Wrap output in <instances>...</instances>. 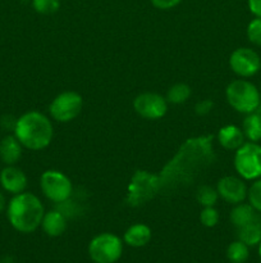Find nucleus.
<instances>
[{"label": "nucleus", "instance_id": "2f4dec72", "mask_svg": "<svg viewBox=\"0 0 261 263\" xmlns=\"http://www.w3.org/2000/svg\"><path fill=\"white\" fill-rule=\"evenodd\" d=\"M260 97H261V90H260Z\"/></svg>", "mask_w": 261, "mask_h": 263}, {"label": "nucleus", "instance_id": "cd10ccee", "mask_svg": "<svg viewBox=\"0 0 261 263\" xmlns=\"http://www.w3.org/2000/svg\"><path fill=\"white\" fill-rule=\"evenodd\" d=\"M248 9L255 17L261 18V0H248Z\"/></svg>", "mask_w": 261, "mask_h": 263}, {"label": "nucleus", "instance_id": "f03ea898", "mask_svg": "<svg viewBox=\"0 0 261 263\" xmlns=\"http://www.w3.org/2000/svg\"><path fill=\"white\" fill-rule=\"evenodd\" d=\"M45 210L35 194L23 192L13 195L7 204V217L14 230L22 234H31L41 226Z\"/></svg>", "mask_w": 261, "mask_h": 263}, {"label": "nucleus", "instance_id": "dca6fc26", "mask_svg": "<svg viewBox=\"0 0 261 263\" xmlns=\"http://www.w3.org/2000/svg\"><path fill=\"white\" fill-rule=\"evenodd\" d=\"M237 230L238 240L243 241L246 246L253 247L260 244L261 241V213L256 216L253 220L246 225L235 229Z\"/></svg>", "mask_w": 261, "mask_h": 263}, {"label": "nucleus", "instance_id": "7c9ffc66", "mask_svg": "<svg viewBox=\"0 0 261 263\" xmlns=\"http://www.w3.org/2000/svg\"><path fill=\"white\" fill-rule=\"evenodd\" d=\"M258 256H260V259H261V241L260 244H258Z\"/></svg>", "mask_w": 261, "mask_h": 263}, {"label": "nucleus", "instance_id": "f3484780", "mask_svg": "<svg viewBox=\"0 0 261 263\" xmlns=\"http://www.w3.org/2000/svg\"><path fill=\"white\" fill-rule=\"evenodd\" d=\"M257 215H260V213L250 203H240V204H235L233 207V210L230 211L229 220L232 222V225L235 229H238L241 226L246 225L247 222H250Z\"/></svg>", "mask_w": 261, "mask_h": 263}, {"label": "nucleus", "instance_id": "a878e982", "mask_svg": "<svg viewBox=\"0 0 261 263\" xmlns=\"http://www.w3.org/2000/svg\"><path fill=\"white\" fill-rule=\"evenodd\" d=\"M212 108H214V102H212V100H200V102L194 105V113H196L197 116H206L211 112Z\"/></svg>", "mask_w": 261, "mask_h": 263}, {"label": "nucleus", "instance_id": "0eeeda50", "mask_svg": "<svg viewBox=\"0 0 261 263\" xmlns=\"http://www.w3.org/2000/svg\"><path fill=\"white\" fill-rule=\"evenodd\" d=\"M83 107V99L76 91H63L50 103L49 113L56 122L67 123L77 118Z\"/></svg>", "mask_w": 261, "mask_h": 263}, {"label": "nucleus", "instance_id": "bb28decb", "mask_svg": "<svg viewBox=\"0 0 261 263\" xmlns=\"http://www.w3.org/2000/svg\"><path fill=\"white\" fill-rule=\"evenodd\" d=\"M151 4L160 10H169L176 8L182 3V0H150Z\"/></svg>", "mask_w": 261, "mask_h": 263}, {"label": "nucleus", "instance_id": "f8f14e48", "mask_svg": "<svg viewBox=\"0 0 261 263\" xmlns=\"http://www.w3.org/2000/svg\"><path fill=\"white\" fill-rule=\"evenodd\" d=\"M23 146L14 135H7L0 141V159L5 166H14L22 157Z\"/></svg>", "mask_w": 261, "mask_h": 263}, {"label": "nucleus", "instance_id": "5701e85b", "mask_svg": "<svg viewBox=\"0 0 261 263\" xmlns=\"http://www.w3.org/2000/svg\"><path fill=\"white\" fill-rule=\"evenodd\" d=\"M247 198L248 203H250L258 213H261V177L260 179L255 180V181L251 184V186L248 187Z\"/></svg>", "mask_w": 261, "mask_h": 263}, {"label": "nucleus", "instance_id": "393cba45", "mask_svg": "<svg viewBox=\"0 0 261 263\" xmlns=\"http://www.w3.org/2000/svg\"><path fill=\"white\" fill-rule=\"evenodd\" d=\"M247 37L253 45L261 46V18H253L247 26Z\"/></svg>", "mask_w": 261, "mask_h": 263}, {"label": "nucleus", "instance_id": "6ab92c4d", "mask_svg": "<svg viewBox=\"0 0 261 263\" xmlns=\"http://www.w3.org/2000/svg\"><path fill=\"white\" fill-rule=\"evenodd\" d=\"M192 95V89L187 84L183 82H178V84H174L173 86L169 87L168 92H166V100L170 104H183L187 100L191 98Z\"/></svg>", "mask_w": 261, "mask_h": 263}, {"label": "nucleus", "instance_id": "c85d7f7f", "mask_svg": "<svg viewBox=\"0 0 261 263\" xmlns=\"http://www.w3.org/2000/svg\"><path fill=\"white\" fill-rule=\"evenodd\" d=\"M15 122H17V118H13L12 116H4V117L2 118L3 127L7 128V130H14Z\"/></svg>", "mask_w": 261, "mask_h": 263}, {"label": "nucleus", "instance_id": "20e7f679", "mask_svg": "<svg viewBox=\"0 0 261 263\" xmlns=\"http://www.w3.org/2000/svg\"><path fill=\"white\" fill-rule=\"evenodd\" d=\"M238 176L247 181H255L261 177V145L248 141L235 151L233 159Z\"/></svg>", "mask_w": 261, "mask_h": 263}, {"label": "nucleus", "instance_id": "ddd939ff", "mask_svg": "<svg viewBox=\"0 0 261 263\" xmlns=\"http://www.w3.org/2000/svg\"><path fill=\"white\" fill-rule=\"evenodd\" d=\"M67 225H68L67 217L59 210L45 212L42 221H41V228H42L44 233L51 238L63 235L64 231L67 230Z\"/></svg>", "mask_w": 261, "mask_h": 263}, {"label": "nucleus", "instance_id": "a211bd4d", "mask_svg": "<svg viewBox=\"0 0 261 263\" xmlns=\"http://www.w3.org/2000/svg\"><path fill=\"white\" fill-rule=\"evenodd\" d=\"M242 131L245 138L252 143H258L261 140V115L260 113H250L246 116L242 123Z\"/></svg>", "mask_w": 261, "mask_h": 263}, {"label": "nucleus", "instance_id": "6e6552de", "mask_svg": "<svg viewBox=\"0 0 261 263\" xmlns=\"http://www.w3.org/2000/svg\"><path fill=\"white\" fill-rule=\"evenodd\" d=\"M133 108L145 120H159L168 112V100L156 92H141L133 100Z\"/></svg>", "mask_w": 261, "mask_h": 263}, {"label": "nucleus", "instance_id": "39448f33", "mask_svg": "<svg viewBox=\"0 0 261 263\" xmlns=\"http://www.w3.org/2000/svg\"><path fill=\"white\" fill-rule=\"evenodd\" d=\"M122 240L112 233L99 234L89 244L90 258L95 263H115L122 257Z\"/></svg>", "mask_w": 261, "mask_h": 263}, {"label": "nucleus", "instance_id": "2eb2a0df", "mask_svg": "<svg viewBox=\"0 0 261 263\" xmlns=\"http://www.w3.org/2000/svg\"><path fill=\"white\" fill-rule=\"evenodd\" d=\"M151 229L145 223H135V225L129 226L125 230L124 235H123V240L127 246L133 247V248H141L148 244L151 240Z\"/></svg>", "mask_w": 261, "mask_h": 263}, {"label": "nucleus", "instance_id": "412c9836", "mask_svg": "<svg viewBox=\"0 0 261 263\" xmlns=\"http://www.w3.org/2000/svg\"><path fill=\"white\" fill-rule=\"evenodd\" d=\"M196 199L202 207H215L219 199L216 187H212L210 185H201L196 192Z\"/></svg>", "mask_w": 261, "mask_h": 263}, {"label": "nucleus", "instance_id": "9b49d317", "mask_svg": "<svg viewBox=\"0 0 261 263\" xmlns=\"http://www.w3.org/2000/svg\"><path fill=\"white\" fill-rule=\"evenodd\" d=\"M27 176L20 168L14 166H5L0 172V185L3 190L12 195L20 194L26 192L27 187Z\"/></svg>", "mask_w": 261, "mask_h": 263}, {"label": "nucleus", "instance_id": "f257e3e1", "mask_svg": "<svg viewBox=\"0 0 261 263\" xmlns=\"http://www.w3.org/2000/svg\"><path fill=\"white\" fill-rule=\"evenodd\" d=\"M13 133L23 148L37 152L50 145L54 128L51 121L44 113L28 110L17 118Z\"/></svg>", "mask_w": 261, "mask_h": 263}, {"label": "nucleus", "instance_id": "7ed1b4c3", "mask_svg": "<svg viewBox=\"0 0 261 263\" xmlns=\"http://www.w3.org/2000/svg\"><path fill=\"white\" fill-rule=\"evenodd\" d=\"M225 98L230 107L238 113L250 115L261 104L260 90L247 80H234L225 89Z\"/></svg>", "mask_w": 261, "mask_h": 263}, {"label": "nucleus", "instance_id": "423d86ee", "mask_svg": "<svg viewBox=\"0 0 261 263\" xmlns=\"http://www.w3.org/2000/svg\"><path fill=\"white\" fill-rule=\"evenodd\" d=\"M40 187L42 194L53 203L67 202L72 197L73 185L66 174L56 170H48L40 177Z\"/></svg>", "mask_w": 261, "mask_h": 263}, {"label": "nucleus", "instance_id": "c756f323", "mask_svg": "<svg viewBox=\"0 0 261 263\" xmlns=\"http://www.w3.org/2000/svg\"><path fill=\"white\" fill-rule=\"evenodd\" d=\"M7 199H5L4 194H3V192L0 190V213L3 212L4 210H7Z\"/></svg>", "mask_w": 261, "mask_h": 263}, {"label": "nucleus", "instance_id": "aec40b11", "mask_svg": "<svg viewBox=\"0 0 261 263\" xmlns=\"http://www.w3.org/2000/svg\"><path fill=\"white\" fill-rule=\"evenodd\" d=\"M250 256L248 246H246L243 241L235 240L228 246L227 248V258L230 263H245Z\"/></svg>", "mask_w": 261, "mask_h": 263}, {"label": "nucleus", "instance_id": "4be33fe9", "mask_svg": "<svg viewBox=\"0 0 261 263\" xmlns=\"http://www.w3.org/2000/svg\"><path fill=\"white\" fill-rule=\"evenodd\" d=\"M32 8L40 14H54L60 8V0H32Z\"/></svg>", "mask_w": 261, "mask_h": 263}, {"label": "nucleus", "instance_id": "b1692460", "mask_svg": "<svg viewBox=\"0 0 261 263\" xmlns=\"http://www.w3.org/2000/svg\"><path fill=\"white\" fill-rule=\"evenodd\" d=\"M200 222L205 228H214L219 222V212L215 207H204L200 212Z\"/></svg>", "mask_w": 261, "mask_h": 263}, {"label": "nucleus", "instance_id": "4468645a", "mask_svg": "<svg viewBox=\"0 0 261 263\" xmlns=\"http://www.w3.org/2000/svg\"><path fill=\"white\" fill-rule=\"evenodd\" d=\"M245 134L242 128L234 125H227L217 133V141L227 151H237L245 144Z\"/></svg>", "mask_w": 261, "mask_h": 263}, {"label": "nucleus", "instance_id": "1a4fd4ad", "mask_svg": "<svg viewBox=\"0 0 261 263\" xmlns=\"http://www.w3.org/2000/svg\"><path fill=\"white\" fill-rule=\"evenodd\" d=\"M229 67L242 79L252 77L261 69V58L253 49L238 48L230 54Z\"/></svg>", "mask_w": 261, "mask_h": 263}, {"label": "nucleus", "instance_id": "9d476101", "mask_svg": "<svg viewBox=\"0 0 261 263\" xmlns=\"http://www.w3.org/2000/svg\"><path fill=\"white\" fill-rule=\"evenodd\" d=\"M217 194L224 202L229 204H240L247 198L248 187L245 184V180L237 176H224L217 181Z\"/></svg>", "mask_w": 261, "mask_h": 263}]
</instances>
